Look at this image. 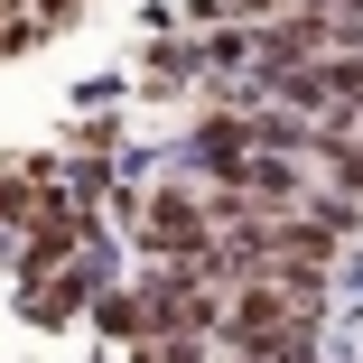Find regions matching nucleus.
<instances>
[{
  "instance_id": "f03ea898",
  "label": "nucleus",
  "mask_w": 363,
  "mask_h": 363,
  "mask_svg": "<svg viewBox=\"0 0 363 363\" xmlns=\"http://www.w3.org/2000/svg\"><path fill=\"white\" fill-rule=\"evenodd\" d=\"M326 317V289L298 279H242L224 298V354H279V345H317Z\"/></svg>"
},
{
  "instance_id": "39448f33",
  "label": "nucleus",
  "mask_w": 363,
  "mask_h": 363,
  "mask_svg": "<svg viewBox=\"0 0 363 363\" xmlns=\"http://www.w3.org/2000/svg\"><path fill=\"white\" fill-rule=\"evenodd\" d=\"M196 75H205V38H196V28H186V38H159L150 56H140V84H150V94H186Z\"/></svg>"
},
{
  "instance_id": "0eeeda50",
  "label": "nucleus",
  "mask_w": 363,
  "mask_h": 363,
  "mask_svg": "<svg viewBox=\"0 0 363 363\" xmlns=\"http://www.w3.org/2000/svg\"><path fill=\"white\" fill-rule=\"evenodd\" d=\"M224 354V335H140L130 363H214Z\"/></svg>"
},
{
  "instance_id": "9d476101",
  "label": "nucleus",
  "mask_w": 363,
  "mask_h": 363,
  "mask_svg": "<svg viewBox=\"0 0 363 363\" xmlns=\"http://www.w3.org/2000/svg\"><path fill=\"white\" fill-rule=\"evenodd\" d=\"M28 19H38V38H56V28L84 19V0H28Z\"/></svg>"
},
{
  "instance_id": "7ed1b4c3",
  "label": "nucleus",
  "mask_w": 363,
  "mask_h": 363,
  "mask_svg": "<svg viewBox=\"0 0 363 363\" xmlns=\"http://www.w3.org/2000/svg\"><path fill=\"white\" fill-rule=\"evenodd\" d=\"M94 298H103V261H94V252L19 279V317H28V326H75V317H94Z\"/></svg>"
},
{
  "instance_id": "423d86ee",
  "label": "nucleus",
  "mask_w": 363,
  "mask_h": 363,
  "mask_svg": "<svg viewBox=\"0 0 363 363\" xmlns=\"http://www.w3.org/2000/svg\"><path fill=\"white\" fill-rule=\"evenodd\" d=\"M94 326H103L112 345H140V335H150V298H140V279H130V289H103V298H94Z\"/></svg>"
},
{
  "instance_id": "1a4fd4ad",
  "label": "nucleus",
  "mask_w": 363,
  "mask_h": 363,
  "mask_svg": "<svg viewBox=\"0 0 363 363\" xmlns=\"http://www.w3.org/2000/svg\"><path fill=\"white\" fill-rule=\"evenodd\" d=\"M75 159H121V121H103V112H94V121L75 130Z\"/></svg>"
},
{
  "instance_id": "f257e3e1",
  "label": "nucleus",
  "mask_w": 363,
  "mask_h": 363,
  "mask_svg": "<svg viewBox=\"0 0 363 363\" xmlns=\"http://www.w3.org/2000/svg\"><path fill=\"white\" fill-rule=\"evenodd\" d=\"M130 214V242L150 252V261H205L214 242H224V214H214V186L186 168V177H159V186H140L121 196Z\"/></svg>"
},
{
  "instance_id": "9b49d317",
  "label": "nucleus",
  "mask_w": 363,
  "mask_h": 363,
  "mask_svg": "<svg viewBox=\"0 0 363 363\" xmlns=\"http://www.w3.org/2000/svg\"><path fill=\"white\" fill-rule=\"evenodd\" d=\"M345 130H363V103H354V112H345Z\"/></svg>"
},
{
  "instance_id": "20e7f679",
  "label": "nucleus",
  "mask_w": 363,
  "mask_h": 363,
  "mask_svg": "<svg viewBox=\"0 0 363 363\" xmlns=\"http://www.w3.org/2000/svg\"><path fill=\"white\" fill-rule=\"evenodd\" d=\"M298 159H308V177H317V186H345V196H363V130H345V121H317Z\"/></svg>"
},
{
  "instance_id": "6e6552de",
  "label": "nucleus",
  "mask_w": 363,
  "mask_h": 363,
  "mask_svg": "<svg viewBox=\"0 0 363 363\" xmlns=\"http://www.w3.org/2000/svg\"><path fill=\"white\" fill-rule=\"evenodd\" d=\"M38 47V19H28V0H0V56H19Z\"/></svg>"
}]
</instances>
